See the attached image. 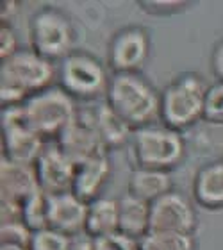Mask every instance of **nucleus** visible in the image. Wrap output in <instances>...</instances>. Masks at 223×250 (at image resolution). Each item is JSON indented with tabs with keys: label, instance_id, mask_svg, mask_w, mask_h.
<instances>
[{
	"label": "nucleus",
	"instance_id": "18",
	"mask_svg": "<svg viewBox=\"0 0 223 250\" xmlns=\"http://www.w3.org/2000/svg\"><path fill=\"white\" fill-rule=\"evenodd\" d=\"M120 232V202L114 197H100L88 204V218L84 234L91 240Z\"/></svg>",
	"mask_w": 223,
	"mask_h": 250
},
{
	"label": "nucleus",
	"instance_id": "7",
	"mask_svg": "<svg viewBox=\"0 0 223 250\" xmlns=\"http://www.w3.org/2000/svg\"><path fill=\"white\" fill-rule=\"evenodd\" d=\"M29 47L43 58L59 61L70 56L77 43V29L72 18L59 7L45 5L29 18Z\"/></svg>",
	"mask_w": 223,
	"mask_h": 250
},
{
	"label": "nucleus",
	"instance_id": "12",
	"mask_svg": "<svg viewBox=\"0 0 223 250\" xmlns=\"http://www.w3.org/2000/svg\"><path fill=\"white\" fill-rule=\"evenodd\" d=\"M81 116L93 127L107 150H114L130 143L134 129L123 118H120L105 100L81 107Z\"/></svg>",
	"mask_w": 223,
	"mask_h": 250
},
{
	"label": "nucleus",
	"instance_id": "31",
	"mask_svg": "<svg viewBox=\"0 0 223 250\" xmlns=\"http://www.w3.org/2000/svg\"><path fill=\"white\" fill-rule=\"evenodd\" d=\"M0 250H29L27 247L20 245H9V243H0Z\"/></svg>",
	"mask_w": 223,
	"mask_h": 250
},
{
	"label": "nucleus",
	"instance_id": "26",
	"mask_svg": "<svg viewBox=\"0 0 223 250\" xmlns=\"http://www.w3.org/2000/svg\"><path fill=\"white\" fill-rule=\"evenodd\" d=\"M93 250H138V241L122 232H116V234L95 240Z\"/></svg>",
	"mask_w": 223,
	"mask_h": 250
},
{
	"label": "nucleus",
	"instance_id": "19",
	"mask_svg": "<svg viewBox=\"0 0 223 250\" xmlns=\"http://www.w3.org/2000/svg\"><path fill=\"white\" fill-rule=\"evenodd\" d=\"M173 189L171 172L150 170V168H132L127 181V193L152 204L162 195Z\"/></svg>",
	"mask_w": 223,
	"mask_h": 250
},
{
	"label": "nucleus",
	"instance_id": "4",
	"mask_svg": "<svg viewBox=\"0 0 223 250\" xmlns=\"http://www.w3.org/2000/svg\"><path fill=\"white\" fill-rule=\"evenodd\" d=\"M27 125L50 143L79 118L81 105L59 84L31 95L21 105Z\"/></svg>",
	"mask_w": 223,
	"mask_h": 250
},
{
	"label": "nucleus",
	"instance_id": "22",
	"mask_svg": "<svg viewBox=\"0 0 223 250\" xmlns=\"http://www.w3.org/2000/svg\"><path fill=\"white\" fill-rule=\"evenodd\" d=\"M48 198L50 197L47 193L40 189L31 198H27L23 206H21L23 222L32 232L48 227Z\"/></svg>",
	"mask_w": 223,
	"mask_h": 250
},
{
	"label": "nucleus",
	"instance_id": "11",
	"mask_svg": "<svg viewBox=\"0 0 223 250\" xmlns=\"http://www.w3.org/2000/svg\"><path fill=\"white\" fill-rule=\"evenodd\" d=\"M36 167L38 183L41 191L47 195H59V193L72 191L77 165L59 148L56 141L47 143L41 156L34 163Z\"/></svg>",
	"mask_w": 223,
	"mask_h": 250
},
{
	"label": "nucleus",
	"instance_id": "17",
	"mask_svg": "<svg viewBox=\"0 0 223 250\" xmlns=\"http://www.w3.org/2000/svg\"><path fill=\"white\" fill-rule=\"evenodd\" d=\"M193 200L205 209H223V157L203 163L197 170Z\"/></svg>",
	"mask_w": 223,
	"mask_h": 250
},
{
	"label": "nucleus",
	"instance_id": "30",
	"mask_svg": "<svg viewBox=\"0 0 223 250\" xmlns=\"http://www.w3.org/2000/svg\"><path fill=\"white\" fill-rule=\"evenodd\" d=\"M16 9H18V4H16V2H2V13H0L2 21L11 23V18H13V15L16 13Z\"/></svg>",
	"mask_w": 223,
	"mask_h": 250
},
{
	"label": "nucleus",
	"instance_id": "29",
	"mask_svg": "<svg viewBox=\"0 0 223 250\" xmlns=\"http://www.w3.org/2000/svg\"><path fill=\"white\" fill-rule=\"evenodd\" d=\"M211 70H213L216 81L223 83V38L216 42L213 52H211Z\"/></svg>",
	"mask_w": 223,
	"mask_h": 250
},
{
	"label": "nucleus",
	"instance_id": "15",
	"mask_svg": "<svg viewBox=\"0 0 223 250\" xmlns=\"http://www.w3.org/2000/svg\"><path fill=\"white\" fill-rule=\"evenodd\" d=\"M41 189L38 183L36 167L15 163L2 157L0 161V200L23 206L27 198Z\"/></svg>",
	"mask_w": 223,
	"mask_h": 250
},
{
	"label": "nucleus",
	"instance_id": "2",
	"mask_svg": "<svg viewBox=\"0 0 223 250\" xmlns=\"http://www.w3.org/2000/svg\"><path fill=\"white\" fill-rule=\"evenodd\" d=\"M105 102L132 129L157 122L161 91L143 73H111Z\"/></svg>",
	"mask_w": 223,
	"mask_h": 250
},
{
	"label": "nucleus",
	"instance_id": "16",
	"mask_svg": "<svg viewBox=\"0 0 223 250\" xmlns=\"http://www.w3.org/2000/svg\"><path fill=\"white\" fill-rule=\"evenodd\" d=\"M111 175H113V163L109 159V154L77 165L72 191L82 198L84 202H93L97 198L104 197L102 193L109 184Z\"/></svg>",
	"mask_w": 223,
	"mask_h": 250
},
{
	"label": "nucleus",
	"instance_id": "6",
	"mask_svg": "<svg viewBox=\"0 0 223 250\" xmlns=\"http://www.w3.org/2000/svg\"><path fill=\"white\" fill-rule=\"evenodd\" d=\"M111 73L102 59L88 50H73L59 62L57 84L79 104H93L105 97Z\"/></svg>",
	"mask_w": 223,
	"mask_h": 250
},
{
	"label": "nucleus",
	"instance_id": "8",
	"mask_svg": "<svg viewBox=\"0 0 223 250\" xmlns=\"http://www.w3.org/2000/svg\"><path fill=\"white\" fill-rule=\"evenodd\" d=\"M21 105L2 109V157L15 163L34 165L45 150L47 141L27 125Z\"/></svg>",
	"mask_w": 223,
	"mask_h": 250
},
{
	"label": "nucleus",
	"instance_id": "25",
	"mask_svg": "<svg viewBox=\"0 0 223 250\" xmlns=\"http://www.w3.org/2000/svg\"><path fill=\"white\" fill-rule=\"evenodd\" d=\"M32 238V230L25 225V222H4L0 224V243L20 245L29 249Z\"/></svg>",
	"mask_w": 223,
	"mask_h": 250
},
{
	"label": "nucleus",
	"instance_id": "3",
	"mask_svg": "<svg viewBox=\"0 0 223 250\" xmlns=\"http://www.w3.org/2000/svg\"><path fill=\"white\" fill-rule=\"evenodd\" d=\"M129 148L134 168L171 172L186 157V140L182 132L162 122L134 129Z\"/></svg>",
	"mask_w": 223,
	"mask_h": 250
},
{
	"label": "nucleus",
	"instance_id": "27",
	"mask_svg": "<svg viewBox=\"0 0 223 250\" xmlns=\"http://www.w3.org/2000/svg\"><path fill=\"white\" fill-rule=\"evenodd\" d=\"M141 9L148 11V13H154V15H173L177 11L187 7V2H182V0H143L140 2Z\"/></svg>",
	"mask_w": 223,
	"mask_h": 250
},
{
	"label": "nucleus",
	"instance_id": "9",
	"mask_svg": "<svg viewBox=\"0 0 223 250\" xmlns=\"http://www.w3.org/2000/svg\"><path fill=\"white\" fill-rule=\"evenodd\" d=\"M152 38L143 25H125L107 43V66L111 73H141L150 58Z\"/></svg>",
	"mask_w": 223,
	"mask_h": 250
},
{
	"label": "nucleus",
	"instance_id": "1",
	"mask_svg": "<svg viewBox=\"0 0 223 250\" xmlns=\"http://www.w3.org/2000/svg\"><path fill=\"white\" fill-rule=\"evenodd\" d=\"M59 66L50 59L21 47L0 61V102L2 109L25 104L31 95L57 84Z\"/></svg>",
	"mask_w": 223,
	"mask_h": 250
},
{
	"label": "nucleus",
	"instance_id": "23",
	"mask_svg": "<svg viewBox=\"0 0 223 250\" xmlns=\"http://www.w3.org/2000/svg\"><path fill=\"white\" fill-rule=\"evenodd\" d=\"M73 241L72 236L47 227L32 232L29 250H73Z\"/></svg>",
	"mask_w": 223,
	"mask_h": 250
},
{
	"label": "nucleus",
	"instance_id": "14",
	"mask_svg": "<svg viewBox=\"0 0 223 250\" xmlns=\"http://www.w3.org/2000/svg\"><path fill=\"white\" fill-rule=\"evenodd\" d=\"M50 197V195H48ZM88 202L73 191L59 193L48 198V227L77 238L86 230Z\"/></svg>",
	"mask_w": 223,
	"mask_h": 250
},
{
	"label": "nucleus",
	"instance_id": "5",
	"mask_svg": "<svg viewBox=\"0 0 223 250\" xmlns=\"http://www.w3.org/2000/svg\"><path fill=\"white\" fill-rule=\"evenodd\" d=\"M209 84L197 72L177 75L161 91V115L159 120L171 129H189L203 120V105Z\"/></svg>",
	"mask_w": 223,
	"mask_h": 250
},
{
	"label": "nucleus",
	"instance_id": "24",
	"mask_svg": "<svg viewBox=\"0 0 223 250\" xmlns=\"http://www.w3.org/2000/svg\"><path fill=\"white\" fill-rule=\"evenodd\" d=\"M203 120L223 127V83L220 81L209 84L203 105Z\"/></svg>",
	"mask_w": 223,
	"mask_h": 250
},
{
	"label": "nucleus",
	"instance_id": "13",
	"mask_svg": "<svg viewBox=\"0 0 223 250\" xmlns=\"http://www.w3.org/2000/svg\"><path fill=\"white\" fill-rule=\"evenodd\" d=\"M56 143L75 165H82L86 161L109 154L93 127L81 116V111L77 120L57 138Z\"/></svg>",
	"mask_w": 223,
	"mask_h": 250
},
{
	"label": "nucleus",
	"instance_id": "10",
	"mask_svg": "<svg viewBox=\"0 0 223 250\" xmlns=\"http://www.w3.org/2000/svg\"><path fill=\"white\" fill-rule=\"evenodd\" d=\"M198 214L186 193L171 189L150 204V232L195 236Z\"/></svg>",
	"mask_w": 223,
	"mask_h": 250
},
{
	"label": "nucleus",
	"instance_id": "20",
	"mask_svg": "<svg viewBox=\"0 0 223 250\" xmlns=\"http://www.w3.org/2000/svg\"><path fill=\"white\" fill-rule=\"evenodd\" d=\"M120 202V232L140 241L150 232V204L141 198L123 193Z\"/></svg>",
	"mask_w": 223,
	"mask_h": 250
},
{
	"label": "nucleus",
	"instance_id": "28",
	"mask_svg": "<svg viewBox=\"0 0 223 250\" xmlns=\"http://www.w3.org/2000/svg\"><path fill=\"white\" fill-rule=\"evenodd\" d=\"M20 48L21 47H18V40H16V34L11 23L2 21V27H0V59H7L9 56L18 52Z\"/></svg>",
	"mask_w": 223,
	"mask_h": 250
},
{
	"label": "nucleus",
	"instance_id": "21",
	"mask_svg": "<svg viewBox=\"0 0 223 250\" xmlns=\"http://www.w3.org/2000/svg\"><path fill=\"white\" fill-rule=\"evenodd\" d=\"M138 250H197L195 236L148 232L138 241Z\"/></svg>",
	"mask_w": 223,
	"mask_h": 250
}]
</instances>
